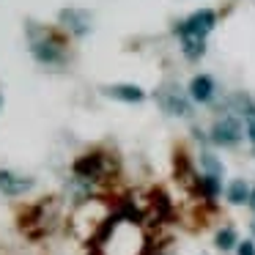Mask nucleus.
I'll use <instances>...</instances> for the list:
<instances>
[{"instance_id": "a211bd4d", "label": "nucleus", "mask_w": 255, "mask_h": 255, "mask_svg": "<svg viewBox=\"0 0 255 255\" xmlns=\"http://www.w3.org/2000/svg\"><path fill=\"white\" fill-rule=\"evenodd\" d=\"M250 231H253V236H255V220H253V225H250Z\"/></svg>"}, {"instance_id": "f3484780", "label": "nucleus", "mask_w": 255, "mask_h": 255, "mask_svg": "<svg viewBox=\"0 0 255 255\" xmlns=\"http://www.w3.org/2000/svg\"><path fill=\"white\" fill-rule=\"evenodd\" d=\"M250 206H253V211H255V189H253V195H250Z\"/></svg>"}, {"instance_id": "39448f33", "label": "nucleus", "mask_w": 255, "mask_h": 255, "mask_svg": "<svg viewBox=\"0 0 255 255\" xmlns=\"http://www.w3.org/2000/svg\"><path fill=\"white\" fill-rule=\"evenodd\" d=\"M242 137H244L242 121H239L236 116H231V113L217 118L214 127H211V140H214L217 145H236Z\"/></svg>"}, {"instance_id": "9d476101", "label": "nucleus", "mask_w": 255, "mask_h": 255, "mask_svg": "<svg viewBox=\"0 0 255 255\" xmlns=\"http://www.w3.org/2000/svg\"><path fill=\"white\" fill-rule=\"evenodd\" d=\"M225 107H228V110H233L236 116L247 118V124L255 121V102L250 99L247 94H233V96H228Z\"/></svg>"}, {"instance_id": "9b49d317", "label": "nucleus", "mask_w": 255, "mask_h": 255, "mask_svg": "<svg viewBox=\"0 0 255 255\" xmlns=\"http://www.w3.org/2000/svg\"><path fill=\"white\" fill-rule=\"evenodd\" d=\"M225 195H228V200H231L233 206H242V203H250V195H253V189L247 187V181H242V178H233V181L228 184Z\"/></svg>"}, {"instance_id": "423d86ee", "label": "nucleus", "mask_w": 255, "mask_h": 255, "mask_svg": "<svg viewBox=\"0 0 255 255\" xmlns=\"http://www.w3.org/2000/svg\"><path fill=\"white\" fill-rule=\"evenodd\" d=\"M58 25H61L63 30H69L72 36H77V39H83V36L91 33V11H85V8H61L58 11Z\"/></svg>"}, {"instance_id": "f03ea898", "label": "nucleus", "mask_w": 255, "mask_h": 255, "mask_svg": "<svg viewBox=\"0 0 255 255\" xmlns=\"http://www.w3.org/2000/svg\"><path fill=\"white\" fill-rule=\"evenodd\" d=\"M74 176L83 178V181H102V178L113 176L118 170L116 156H110L107 151H91V154H83L74 159Z\"/></svg>"}, {"instance_id": "2eb2a0df", "label": "nucleus", "mask_w": 255, "mask_h": 255, "mask_svg": "<svg viewBox=\"0 0 255 255\" xmlns=\"http://www.w3.org/2000/svg\"><path fill=\"white\" fill-rule=\"evenodd\" d=\"M214 244H217V250H233V247H239V236H236V231H233L231 225L222 228V231H217Z\"/></svg>"}, {"instance_id": "0eeeda50", "label": "nucleus", "mask_w": 255, "mask_h": 255, "mask_svg": "<svg viewBox=\"0 0 255 255\" xmlns=\"http://www.w3.org/2000/svg\"><path fill=\"white\" fill-rule=\"evenodd\" d=\"M33 178L30 176H19L14 170H0V192L8 195V198H17V195H25L28 189H33Z\"/></svg>"}, {"instance_id": "f8f14e48", "label": "nucleus", "mask_w": 255, "mask_h": 255, "mask_svg": "<svg viewBox=\"0 0 255 255\" xmlns=\"http://www.w3.org/2000/svg\"><path fill=\"white\" fill-rule=\"evenodd\" d=\"M181 52L189 58V61H198L206 52V39H192V36H184L181 39Z\"/></svg>"}, {"instance_id": "7ed1b4c3", "label": "nucleus", "mask_w": 255, "mask_h": 255, "mask_svg": "<svg viewBox=\"0 0 255 255\" xmlns=\"http://www.w3.org/2000/svg\"><path fill=\"white\" fill-rule=\"evenodd\" d=\"M217 25V14L211 11V8H198V11H192L187 19H181V22L176 25V33L181 36H192V39H206V36L214 30Z\"/></svg>"}, {"instance_id": "6e6552de", "label": "nucleus", "mask_w": 255, "mask_h": 255, "mask_svg": "<svg viewBox=\"0 0 255 255\" xmlns=\"http://www.w3.org/2000/svg\"><path fill=\"white\" fill-rule=\"evenodd\" d=\"M102 94L110 96V99H118V102H143L145 99V91L134 83H113V85H102Z\"/></svg>"}, {"instance_id": "20e7f679", "label": "nucleus", "mask_w": 255, "mask_h": 255, "mask_svg": "<svg viewBox=\"0 0 255 255\" xmlns=\"http://www.w3.org/2000/svg\"><path fill=\"white\" fill-rule=\"evenodd\" d=\"M154 96H156L159 107L167 113V116H181V118H187L189 113H192V107H189V99L184 96V91L178 88V85H173V83L162 85V88L156 91Z\"/></svg>"}, {"instance_id": "dca6fc26", "label": "nucleus", "mask_w": 255, "mask_h": 255, "mask_svg": "<svg viewBox=\"0 0 255 255\" xmlns=\"http://www.w3.org/2000/svg\"><path fill=\"white\" fill-rule=\"evenodd\" d=\"M236 255H255V242H253V239H247V242H239Z\"/></svg>"}, {"instance_id": "ddd939ff", "label": "nucleus", "mask_w": 255, "mask_h": 255, "mask_svg": "<svg viewBox=\"0 0 255 255\" xmlns=\"http://www.w3.org/2000/svg\"><path fill=\"white\" fill-rule=\"evenodd\" d=\"M200 167H203L206 176H217L222 178V173H225V167H222V162L217 159L211 151H200Z\"/></svg>"}, {"instance_id": "f257e3e1", "label": "nucleus", "mask_w": 255, "mask_h": 255, "mask_svg": "<svg viewBox=\"0 0 255 255\" xmlns=\"http://www.w3.org/2000/svg\"><path fill=\"white\" fill-rule=\"evenodd\" d=\"M25 30H28V47H30V55H33L36 63H41V66H58V69H63L69 63L66 39L55 28H47V25H39L36 19H28Z\"/></svg>"}, {"instance_id": "6ab92c4d", "label": "nucleus", "mask_w": 255, "mask_h": 255, "mask_svg": "<svg viewBox=\"0 0 255 255\" xmlns=\"http://www.w3.org/2000/svg\"><path fill=\"white\" fill-rule=\"evenodd\" d=\"M0 107H3V96H0Z\"/></svg>"}, {"instance_id": "1a4fd4ad", "label": "nucleus", "mask_w": 255, "mask_h": 255, "mask_svg": "<svg viewBox=\"0 0 255 255\" xmlns=\"http://www.w3.org/2000/svg\"><path fill=\"white\" fill-rule=\"evenodd\" d=\"M189 96L195 102H211V96H214V80L209 74H195L189 80Z\"/></svg>"}, {"instance_id": "4468645a", "label": "nucleus", "mask_w": 255, "mask_h": 255, "mask_svg": "<svg viewBox=\"0 0 255 255\" xmlns=\"http://www.w3.org/2000/svg\"><path fill=\"white\" fill-rule=\"evenodd\" d=\"M198 187H200V192L206 195L209 200H214L217 195H220V189H222V178H217V176H200L198 178Z\"/></svg>"}]
</instances>
